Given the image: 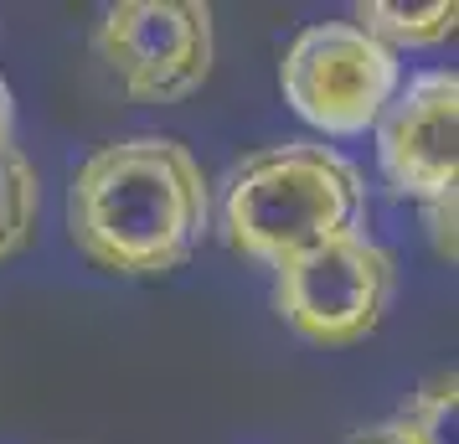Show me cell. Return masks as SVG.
Returning <instances> with one entry per match:
<instances>
[{"label":"cell","instance_id":"1","mask_svg":"<svg viewBox=\"0 0 459 444\" xmlns=\"http://www.w3.org/2000/svg\"><path fill=\"white\" fill-rule=\"evenodd\" d=\"M212 222L202 161L170 135L99 145L67 187V233L108 274L155 279L181 269Z\"/></svg>","mask_w":459,"mask_h":444},{"label":"cell","instance_id":"2","mask_svg":"<svg viewBox=\"0 0 459 444\" xmlns=\"http://www.w3.org/2000/svg\"><path fill=\"white\" fill-rule=\"evenodd\" d=\"M361 212L367 187L351 161L325 145H273L228 176L222 228L238 254L279 269L305 248L361 233Z\"/></svg>","mask_w":459,"mask_h":444},{"label":"cell","instance_id":"3","mask_svg":"<svg viewBox=\"0 0 459 444\" xmlns=\"http://www.w3.org/2000/svg\"><path fill=\"white\" fill-rule=\"evenodd\" d=\"M279 88L305 125L367 135L397 93V52L356 22L305 26L279 63Z\"/></svg>","mask_w":459,"mask_h":444},{"label":"cell","instance_id":"4","mask_svg":"<svg viewBox=\"0 0 459 444\" xmlns=\"http://www.w3.org/2000/svg\"><path fill=\"white\" fill-rule=\"evenodd\" d=\"M393 254L377 238L346 233L279 264L273 300H279V316L305 341L351 346L382 326L387 305H393Z\"/></svg>","mask_w":459,"mask_h":444},{"label":"cell","instance_id":"5","mask_svg":"<svg viewBox=\"0 0 459 444\" xmlns=\"http://www.w3.org/2000/svg\"><path fill=\"white\" fill-rule=\"evenodd\" d=\"M99 57L129 99L170 104L207 83L217 57L212 11L202 0H125L99 22Z\"/></svg>","mask_w":459,"mask_h":444},{"label":"cell","instance_id":"6","mask_svg":"<svg viewBox=\"0 0 459 444\" xmlns=\"http://www.w3.org/2000/svg\"><path fill=\"white\" fill-rule=\"evenodd\" d=\"M377 155L403 196L438 202L455 196L459 181V78L455 73H418L393 93L377 119Z\"/></svg>","mask_w":459,"mask_h":444},{"label":"cell","instance_id":"7","mask_svg":"<svg viewBox=\"0 0 459 444\" xmlns=\"http://www.w3.org/2000/svg\"><path fill=\"white\" fill-rule=\"evenodd\" d=\"M459 5L434 0V5H393V0H367L356 11V26L372 31L382 47H434L455 31Z\"/></svg>","mask_w":459,"mask_h":444},{"label":"cell","instance_id":"8","mask_svg":"<svg viewBox=\"0 0 459 444\" xmlns=\"http://www.w3.org/2000/svg\"><path fill=\"white\" fill-rule=\"evenodd\" d=\"M37 212H42V181L37 166L16 145L0 150V264L22 254L37 233Z\"/></svg>","mask_w":459,"mask_h":444},{"label":"cell","instance_id":"9","mask_svg":"<svg viewBox=\"0 0 459 444\" xmlns=\"http://www.w3.org/2000/svg\"><path fill=\"white\" fill-rule=\"evenodd\" d=\"M455 419H459L455 378H434L408 408H403L397 423H403L418 444H455Z\"/></svg>","mask_w":459,"mask_h":444},{"label":"cell","instance_id":"10","mask_svg":"<svg viewBox=\"0 0 459 444\" xmlns=\"http://www.w3.org/2000/svg\"><path fill=\"white\" fill-rule=\"evenodd\" d=\"M429 222H434V248L444 258H455V196L429 202Z\"/></svg>","mask_w":459,"mask_h":444},{"label":"cell","instance_id":"11","mask_svg":"<svg viewBox=\"0 0 459 444\" xmlns=\"http://www.w3.org/2000/svg\"><path fill=\"white\" fill-rule=\"evenodd\" d=\"M356 444H418L413 434H408V429H403V423H382V429H372V434H361V440Z\"/></svg>","mask_w":459,"mask_h":444},{"label":"cell","instance_id":"12","mask_svg":"<svg viewBox=\"0 0 459 444\" xmlns=\"http://www.w3.org/2000/svg\"><path fill=\"white\" fill-rule=\"evenodd\" d=\"M11 129H16V104H11V88L0 78V150L11 145Z\"/></svg>","mask_w":459,"mask_h":444}]
</instances>
